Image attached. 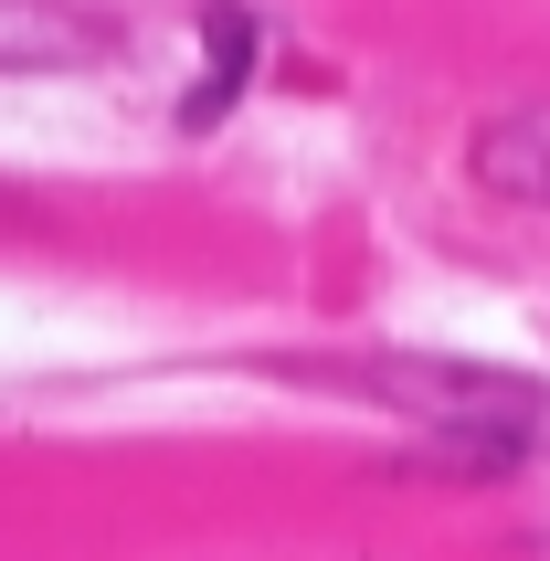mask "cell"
Returning a JSON list of instances; mask_svg holds the SVG:
<instances>
[{
  "mask_svg": "<svg viewBox=\"0 0 550 561\" xmlns=\"http://www.w3.org/2000/svg\"><path fill=\"white\" fill-rule=\"evenodd\" d=\"M360 392H381L392 413H413L456 467L529 477L550 456V381L488 371V360H424V350H381L360 360Z\"/></svg>",
  "mask_w": 550,
  "mask_h": 561,
  "instance_id": "obj_1",
  "label": "cell"
},
{
  "mask_svg": "<svg viewBox=\"0 0 550 561\" xmlns=\"http://www.w3.org/2000/svg\"><path fill=\"white\" fill-rule=\"evenodd\" d=\"M202 85L181 95V127H213L222 106H233V95H244V75H254V11L244 0H213V11H202Z\"/></svg>",
  "mask_w": 550,
  "mask_h": 561,
  "instance_id": "obj_3",
  "label": "cell"
},
{
  "mask_svg": "<svg viewBox=\"0 0 550 561\" xmlns=\"http://www.w3.org/2000/svg\"><path fill=\"white\" fill-rule=\"evenodd\" d=\"M466 170H477V191H497V202L550 213V106H497V117H477Z\"/></svg>",
  "mask_w": 550,
  "mask_h": 561,
  "instance_id": "obj_2",
  "label": "cell"
},
{
  "mask_svg": "<svg viewBox=\"0 0 550 561\" xmlns=\"http://www.w3.org/2000/svg\"><path fill=\"white\" fill-rule=\"evenodd\" d=\"M117 32L85 22V11H54V0H0V64H85L106 54Z\"/></svg>",
  "mask_w": 550,
  "mask_h": 561,
  "instance_id": "obj_4",
  "label": "cell"
}]
</instances>
